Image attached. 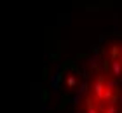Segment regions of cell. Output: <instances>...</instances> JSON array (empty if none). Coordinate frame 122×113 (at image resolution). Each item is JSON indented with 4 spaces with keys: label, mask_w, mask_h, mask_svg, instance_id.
I'll return each mask as SVG.
<instances>
[{
    "label": "cell",
    "mask_w": 122,
    "mask_h": 113,
    "mask_svg": "<svg viewBox=\"0 0 122 113\" xmlns=\"http://www.w3.org/2000/svg\"><path fill=\"white\" fill-rule=\"evenodd\" d=\"M110 47V50L107 52V58L110 59V61H113V59H120V56H122V45L120 44H117V42H112L108 45Z\"/></svg>",
    "instance_id": "6da1fadb"
},
{
    "label": "cell",
    "mask_w": 122,
    "mask_h": 113,
    "mask_svg": "<svg viewBox=\"0 0 122 113\" xmlns=\"http://www.w3.org/2000/svg\"><path fill=\"white\" fill-rule=\"evenodd\" d=\"M110 77L115 78V80H119L122 77V63H120V59L110 61Z\"/></svg>",
    "instance_id": "7a4b0ae2"
},
{
    "label": "cell",
    "mask_w": 122,
    "mask_h": 113,
    "mask_svg": "<svg viewBox=\"0 0 122 113\" xmlns=\"http://www.w3.org/2000/svg\"><path fill=\"white\" fill-rule=\"evenodd\" d=\"M75 85H77V78L73 75H68L66 77V87L68 89H75Z\"/></svg>",
    "instance_id": "3957f363"
},
{
    "label": "cell",
    "mask_w": 122,
    "mask_h": 113,
    "mask_svg": "<svg viewBox=\"0 0 122 113\" xmlns=\"http://www.w3.org/2000/svg\"><path fill=\"white\" fill-rule=\"evenodd\" d=\"M82 111H84V110H82ZM84 113H99V111H98V108H96V106H94V108H91V110H86Z\"/></svg>",
    "instance_id": "277c9868"
},
{
    "label": "cell",
    "mask_w": 122,
    "mask_h": 113,
    "mask_svg": "<svg viewBox=\"0 0 122 113\" xmlns=\"http://www.w3.org/2000/svg\"><path fill=\"white\" fill-rule=\"evenodd\" d=\"M120 63H122V56H120Z\"/></svg>",
    "instance_id": "5b68a950"
}]
</instances>
